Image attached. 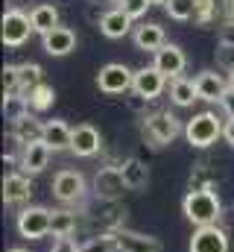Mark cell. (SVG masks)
Listing matches in <instances>:
<instances>
[{"label":"cell","instance_id":"6da1fadb","mask_svg":"<svg viewBox=\"0 0 234 252\" xmlns=\"http://www.w3.org/2000/svg\"><path fill=\"white\" fill-rule=\"evenodd\" d=\"M181 211L196 229L217 226V220L223 214V202H220L217 190H187L181 199Z\"/></svg>","mask_w":234,"mask_h":252},{"label":"cell","instance_id":"7a4b0ae2","mask_svg":"<svg viewBox=\"0 0 234 252\" xmlns=\"http://www.w3.org/2000/svg\"><path fill=\"white\" fill-rule=\"evenodd\" d=\"M223 121L214 112H199L184 124V138L190 147L196 150H208L211 144H217V138H223Z\"/></svg>","mask_w":234,"mask_h":252},{"label":"cell","instance_id":"3957f363","mask_svg":"<svg viewBox=\"0 0 234 252\" xmlns=\"http://www.w3.org/2000/svg\"><path fill=\"white\" fill-rule=\"evenodd\" d=\"M184 132L181 121L173 112H152L144 118V138L152 141V147H167Z\"/></svg>","mask_w":234,"mask_h":252},{"label":"cell","instance_id":"277c9868","mask_svg":"<svg viewBox=\"0 0 234 252\" xmlns=\"http://www.w3.org/2000/svg\"><path fill=\"white\" fill-rule=\"evenodd\" d=\"M50 223H53V211L44 208V205H27L18 211V235L27 238V241H41L50 235Z\"/></svg>","mask_w":234,"mask_h":252},{"label":"cell","instance_id":"5b68a950","mask_svg":"<svg viewBox=\"0 0 234 252\" xmlns=\"http://www.w3.org/2000/svg\"><path fill=\"white\" fill-rule=\"evenodd\" d=\"M132 85H135V70H129L126 64H120V62L103 64L100 73H97V88L103 94H109V97L132 91Z\"/></svg>","mask_w":234,"mask_h":252},{"label":"cell","instance_id":"8992f818","mask_svg":"<svg viewBox=\"0 0 234 252\" xmlns=\"http://www.w3.org/2000/svg\"><path fill=\"white\" fill-rule=\"evenodd\" d=\"M88 193V185H85V176L79 170H58L56 179H53V196L64 205H76L82 202Z\"/></svg>","mask_w":234,"mask_h":252},{"label":"cell","instance_id":"52a82bcc","mask_svg":"<svg viewBox=\"0 0 234 252\" xmlns=\"http://www.w3.org/2000/svg\"><path fill=\"white\" fill-rule=\"evenodd\" d=\"M126 179L120 173V167H100L94 173V196L103 199V202H120L123 193H126Z\"/></svg>","mask_w":234,"mask_h":252},{"label":"cell","instance_id":"ba28073f","mask_svg":"<svg viewBox=\"0 0 234 252\" xmlns=\"http://www.w3.org/2000/svg\"><path fill=\"white\" fill-rule=\"evenodd\" d=\"M32 32H35L32 30V21L21 9H9L3 15V44L6 47H24Z\"/></svg>","mask_w":234,"mask_h":252},{"label":"cell","instance_id":"9c48e42d","mask_svg":"<svg viewBox=\"0 0 234 252\" xmlns=\"http://www.w3.org/2000/svg\"><path fill=\"white\" fill-rule=\"evenodd\" d=\"M164 85H167V76L155 67V64H149V67H141V70H135V85H132V91H135V97H141V100H155V97H161V91H164Z\"/></svg>","mask_w":234,"mask_h":252},{"label":"cell","instance_id":"30bf717a","mask_svg":"<svg viewBox=\"0 0 234 252\" xmlns=\"http://www.w3.org/2000/svg\"><path fill=\"white\" fill-rule=\"evenodd\" d=\"M50 153H53V150H50L44 141H32V144L21 147V156H18V167H21V173H27V176L41 173V170L50 164Z\"/></svg>","mask_w":234,"mask_h":252},{"label":"cell","instance_id":"8fae6325","mask_svg":"<svg viewBox=\"0 0 234 252\" xmlns=\"http://www.w3.org/2000/svg\"><path fill=\"white\" fill-rule=\"evenodd\" d=\"M190 252H229V232L220 226H202L190 238Z\"/></svg>","mask_w":234,"mask_h":252},{"label":"cell","instance_id":"7c38bea8","mask_svg":"<svg viewBox=\"0 0 234 252\" xmlns=\"http://www.w3.org/2000/svg\"><path fill=\"white\" fill-rule=\"evenodd\" d=\"M117 241V252H161V241L152 238V235H141V232H132V229H117L112 232Z\"/></svg>","mask_w":234,"mask_h":252},{"label":"cell","instance_id":"4fadbf2b","mask_svg":"<svg viewBox=\"0 0 234 252\" xmlns=\"http://www.w3.org/2000/svg\"><path fill=\"white\" fill-rule=\"evenodd\" d=\"M100 147H103V138H100V132L91 124H79L73 129V141H70V153H73V156L91 158V156L100 153Z\"/></svg>","mask_w":234,"mask_h":252},{"label":"cell","instance_id":"5bb4252c","mask_svg":"<svg viewBox=\"0 0 234 252\" xmlns=\"http://www.w3.org/2000/svg\"><path fill=\"white\" fill-rule=\"evenodd\" d=\"M155 67L167 76V79H178L181 73H184V67H187V56H184V50L178 47V44H164L158 53H155Z\"/></svg>","mask_w":234,"mask_h":252},{"label":"cell","instance_id":"9a60e30c","mask_svg":"<svg viewBox=\"0 0 234 252\" xmlns=\"http://www.w3.org/2000/svg\"><path fill=\"white\" fill-rule=\"evenodd\" d=\"M41 47H44L47 56H56V59L58 56H67V53L76 50V32L70 27H56L47 35H41Z\"/></svg>","mask_w":234,"mask_h":252},{"label":"cell","instance_id":"2e32d148","mask_svg":"<svg viewBox=\"0 0 234 252\" xmlns=\"http://www.w3.org/2000/svg\"><path fill=\"white\" fill-rule=\"evenodd\" d=\"M229 79L217 70H202L196 76V91H199V100H208V103H220L223 94L229 91Z\"/></svg>","mask_w":234,"mask_h":252},{"label":"cell","instance_id":"e0dca14e","mask_svg":"<svg viewBox=\"0 0 234 252\" xmlns=\"http://www.w3.org/2000/svg\"><path fill=\"white\" fill-rule=\"evenodd\" d=\"M100 32H103L106 38H123V35L135 32V30H132V18L123 12V6L109 9V12L100 15Z\"/></svg>","mask_w":234,"mask_h":252},{"label":"cell","instance_id":"ac0fdd59","mask_svg":"<svg viewBox=\"0 0 234 252\" xmlns=\"http://www.w3.org/2000/svg\"><path fill=\"white\" fill-rule=\"evenodd\" d=\"M32 196V182H29V176L27 173H9L6 179H3V202L6 205H21V202H27Z\"/></svg>","mask_w":234,"mask_h":252},{"label":"cell","instance_id":"d6986e66","mask_svg":"<svg viewBox=\"0 0 234 252\" xmlns=\"http://www.w3.org/2000/svg\"><path fill=\"white\" fill-rule=\"evenodd\" d=\"M117 167H120V173H123L126 188H129V190H144L146 185H149V167H146L141 158L129 156V158H123Z\"/></svg>","mask_w":234,"mask_h":252},{"label":"cell","instance_id":"ffe728a7","mask_svg":"<svg viewBox=\"0 0 234 252\" xmlns=\"http://www.w3.org/2000/svg\"><path fill=\"white\" fill-rule=\"evenodd\" d=\"M132 38H135V47L138 50H149V53H158L167 44L164 41V30L158 24H138L135 32H132Z\"/></svg>","mask_w":234,"mask_h":252},{"label":"cell","instance_id":"44dd1931","mask_svg":"<svg viewBox=\"0 0 234 252\" xmlns=\"http://www.w3.org/2000/svg\"><path fill=\"white\" fill-rule=\"evenodd\" d=\"M41 141L53 150V153H61V150H70V141H73V129L64 124V121H44V135Z\"/></svg>","mask_w":234,"mask_h":252},{"label":"cell","instance_id":"7402d4cb","mask_svg":"<svg viewBox=\"0 0 234 252\" xmlns=\"http://www.w3.org/2000/svg\"><path fill=\"white\" fill-rule=\"evenodd\" d=\"M12 135L27 147V144H32V141H41V135H44V124H41L32 112H27V115H21L18 121H12Z\"/></svg>","mask_w":234,"mask_h":252},{"label":"cell","instance_id":"603a6c76","mask_svg":"<svg viewBox=\"0 0 234 252\" xmlns=\"http://www.w3.org/2000/svg\"><path fill=\"white\" fill-rule=\"evenodd\" d=\"M29 21H32V30H35L38 35H47L50 30L61 27V24H58V9L53 3H38V6H32Z\"/></svg>","mask_w":234,"mask_h":252},{"label":"cell","instance_id":"cb8c5ba5","mask_svg":"<svg viewBox=\"0 0 234 252\" xmlns=\"http://www.w3.org/2000/svg\"><path fill=\"white\" fill-rule=\"evenodd\" d=\"M170 100H173V106H178V109H187V106H193V100H199L196 79H187V76L170 79Z\"/></svg>","mask_w":234,"mask_h":252},{"label":"cell","instance_id":"d4e9b609","mask_svg":"<svg viewBox=\"0 0 234 252\" xmlns=\"http://www.w3.org/2000/svg\"><path fill=\"white\" fill-rule=\"evenodd\" d=\"M24 100H27V109H29L32 115H41V112H47V109L56 103V91H53V85L41 82V85H38V88H32Z\"/></svg>","mask_w":234,"mask_h":252},{"label":"cell","instance_id":"484cf974","mask_svg":"<svg viewBox=\"0 0 234 252\" xmlns=\"http://www.w3.org/2000/svg\"><path fill=\"white\" fill-rule=\"evenodd\" d=\"M41 64L35 62H21L18 64V82H21V97H27L32 88H38L41 85Z\"/></svg>","mask_w":234,"mask_h":252},{"label":"cell","instance_id":"4316f807","mask_svg":"<svg viewBox=\"0 0 234 252\" xmlns=\"http://www.w3.org/2000/svg\"><path fill=\"white\" fill-rule=\"evenodd\" d=\"M73 232H76V211H70V208H58V211H53L50 235H56V238H70Z\"/></svg>","mask_w":234,"mask_h":252},{"label":"cell","instance_id":"83f0119b","mask_svg":"<svg viewBox=\"0 0 234 252\" xmlns=\"http://www.w3.org/2000/svg\"><path fill=\"white\" fill-rule=\"evenodd\" d=\"M164 9H167V15L173 21H190V18H196V0H170Z\"/></svg>","mask_w":234,"mask_h":252},{"label":"cell","instance_id":"f1b7e54d","mask_svg":"<svg viewBox=\"0 0 234 252\" xmlns=\"http://www.w3.org/2000/svg\"><path fill=\"white\" fill-rule=\"evenodd\" d=\"M79 252H117V241L115 235L109 232V235H100V238H91V241H85Z\"/></svg>","mask_w":234,"mask_h":252},{"label":"cell","instance_id":"f546056e","mask_svg":"<svg viewBox=\"0 0 234 252\" xmlns=\"http://www.w3.org/2000/svg\"><path fill=\"white\" fill-rule=\"evenodd\" d=\"M15 94H21L18 64H6V67H3V97H15Z\"/></svg>","mask_w":234,"mask_h":252},{"label":"cell","instance_id":"4dcf8cb0","mask_svg":"<svg viewBox=\"0 0 234 252\" xmlns=\"http://www.w3.org/2000/svg\"><path fill=\"white\" fill-rule=\"evenodd\" d=\"M217 18V0H196V24L199 27H205V24H211Z\"/></svg>","mask_w":234,"mask_h":252},{"label":"cell","instance_id":"1f68e13d","mask_svg":"<svg viewBox=\"0 0 234 252\" xmlns=\"http://www.w3.org/2000/svg\"><path fill=\"white\" fill-rule=\"evenodd\" d=\"M120 6H123V12H126L132 21L144 18V15H146V9H149V3H146V0H123Z\"/></svg>","mask_w":234,"mask_h":252},{"label":"cell","instance_id":"d6a6232c","mask_svg":"<svg viewBox=\"0 0 234 252\" xmlns=\"http://www.w3.org/2000/svg\"><path fill=\"white\" fill-rule=\"evenodd\" d=\"M217 41H220L223 47H234V18H229V21L220 27V32H217Z\"/></svg>","mask_w":234,"mask_h":252},{"label":"cell","instance_id":"836d02e7","mask_svg":"<svg viewBox=\"0 0 234 252\" xmlns=\"http://www.w3.org/2000/svg\"><path fill=\"white\" fill-rule=\"evenodd\" d=\"M217 56H220V67H226V73H232L234 70V47H223L220 44Z\"/></svg>","mask_w":234,"mask_h":252},{"label":"cell","instance_id":"e575fe53","mask_svg":"<svg viewBox=\"0 0 234 252\" xmlns=\"http://www.w3.org/2000/svg\"><path fill=\"white\" fill-rule=\"evenodd\" d=\"M220 106H223V112H226V118L234 121V88H229L226 94H223V100H220Z\"/></svg>","mask_w":234,"mask_h":252},{"label":"cell","instance_id":"d590c367","mask_svg":"<svg viewBox=\"0 0 234 252\" xmlns=\"http://www.w3.org/2000/svg\"><path fill=\"white\" fill-rule=\"evenodd\" d=\"M217 226H220V229H226V232H232V229H234V208H223V214H220Z\"/></svg>","mask_w":234,"mask_h":252},{"label":"cell","instance_id":"8d00e7d4","mask_svg":"<svg viewBox=\"0 0 234 252\" xmlns=\"http://www.w3.org/2000/svg\"><path fill=\"white\" fill-rule=\"evenodd\" d=\"M50 252H79V247H76L70 238H56V244H53Z\"/></svg>","mask_w":234,"mask_h":252},{"label":"cell","instance_id":"74e56055","mask_svg":"<svg viewBox=\"0 0 234 252\" xmlns=\"http://www.w3.org/2000/svg\"><path fill=\"white\" fill-rule=\"evenodd\" d=\"M223 141L229 147H234V121H226V126H223Z\"/></svg>","mask_w":234,"mask_h":252},{"label":"cell","instance_id":"f35d334b","mask_svg":"<svg viewBox=\"0 0 234 252\" xmlns=\"http://www.w3.org/2000/svg\"><path fill=\"white\" fill-rule=\"evenodd\" d=\"M146 3H149V6H167L170 0H146Z\"/></svg>","mask_w":234,"mask_h":252},{"label":"cell","instance_id":"ab89813d","mask_svg":"<svg viewBox=\"0 0 234 252\" xmlns=\"http://www.w3.org/2000/svg\"><path fill=\"white\" fill-rule=\"evenodd\" d=\"M229 85H232V88H234V70H232V73H229Z\"/></svg>","mask_w":234,"mask_h":252},{"label":"cell","instance_id":"60d3db41","mask_svg":"<svg viewBox=\"0 0 234 252\" xmlns=\"http://www.w3.org/2000/svg\"><path fill=\"white\" fill-rule=\"evenodd\" d=\"M229 15H232V18H234V0H232V3H229Z\"/></svg>","mask_w":234,"mask_h":252},{"label":"cell","instance_id":"b9f144b4","mask_svg":"<svg viewBox=\"0 0 234 252\" xmlns=\"http://www.w3.org/2000/svg\"><path fill=\"white\" fill-rule=\"evenodd\" d=\"M9 252H27V250H21V247H15V250H9Z\"/></svg>","mask_w":234,"mask_h":252},{"label":"cell","instance_id":"7bdbcfd3","mask_svg":"<svg viewBox=\"0 0 234 252\" xmlns=\"http://www.w3.org/2000/svg\"><path fill=\"white\" fill-rule=\"evenodd\" d=\"M115 3H123V0H115Z\"/></svg>","mask_w":234,"mask_h":252}]
</instances>
